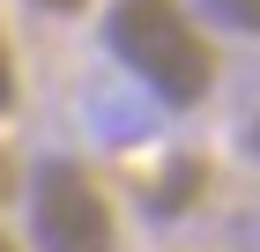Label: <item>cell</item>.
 I'll use <instances>...</instances> for the list:
<instances>
[{
    "label": "cell",
    "mask_w": 260,
    "mask_h": 252,
    "mask_svg": "<svg viewBox=\"0 0 260 252\" xmlns=\"http://www.w3.org/2000/svg\"><path fill=\"white\" fill-rule=\"evenodd\" d=\"M0 252H15V237H8V230H0Z\"/></svg>",
    "instance_id": "obj_7"
},
{
    "label": "cell",
    "mask_w": 260,
    "mask_h": 252,
    "mask_svg": "<svg viewBox=\"0 0 260 252\" xmlns=\"http://www.w3.org/2000/svg\"><path fill=\"white\" fill-rule=\"evenodd\" d=\"M15 104V59H8V38H0V112Z\"/></svg>",
    "instance_id": "obj_4"
},
{
    "label": "cell",
    "mask_w": 260,
    "mask_h": 252,
    "mask_svg": "<svg viewBox=\"0 0 260 252\" xmlns=\"http://www.w3.org/2000/svg\"><path fill=\"white\" fill-rule=\"evenodd\" d=\"M0 193H8V171H0Z\"/></svg>",
    "instance_id": "obj_8"
},
{
    "label": "cell",
    "mask_w": 260,
    "mask_h": 252,
    "mask_svg": "<svg viewBox=\"0 0 260 252\" xmlns=\"http://www.w3.org/2000/svg\"><path fill=\"white\" fill-rule=\"evenodd\" d=\"M30 237L38 252H112V208L82 163L52 156L30 178Z\"/></svg>",
    "instance_id": "obj_2"
},
{
    "label": "cell",
    "mask_w": 260,
    "mask_h": 252,
    "mask_svg": "<svg viewBox=\"0 0 260 252\" xmlns=\"http://www.w3.org/2000/svg\"><path fill=\"white\" fill-rule=\"evenodd\" d=\"M104 38L119 52V67L134 82H149L164 104H201L208 97V75H216V59H208V38L193 30L179 0H119L112 22H104Z\"/></svg>",
    "instance_id": "obj_1"
},
{
    "label": "cell",
    "mask_w": 260,
    "mask_h": 252,
    "mask_svg": "<svg viewBox=\"0 0 260 252\" xmlns=\"http://www.w3.org/2000/svg\"><path fill=\"white\" fill-rule=\"evenodd\" d=\"M201 8H208L223 30H245V38H260V0H201Z\"/></svg>",
    "instance_id": "obj_3"
},
{
    "label": "cell",
    "mask_w": 260,
    "mask_h": 252,
    "mask_svg": "<svg viewBox=\"0 0 260 252\" xmlns=\"http://www.w3.org/2000/svg\"><path fill=\"white\" fill-rule=\"evenodd\" d=\"M38 8H52V15H75V8H89V0H38Z\"/></svg>",
    "instance_id": "obj_5"
},
{
    "label": "cell",
    "mask_w": 260,
    "mask_h": 252,
    "mask_svg": "<svg viewBox=\"0 0 260 252\" xmlns=\"http://www.w3.org/2000/svg\"><path fill=\"white\" fill-rule=\"evenodd\" d=\"M245 149H253V156H260V119H253V126H245Z\"/></svg>",
    "instance_id": "obj_6"
}]
</instances>
